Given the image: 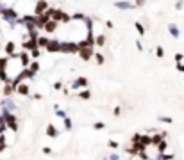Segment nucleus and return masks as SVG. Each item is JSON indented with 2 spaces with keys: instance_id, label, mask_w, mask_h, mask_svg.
I'll return each mask as SVG.
<instances>
[{
  "instance_id": "nucleus-5",
  "label": "nucleus",
  "mask_w": 184,
  "mask_h": 160,
  "mask_svg": "<svg viewBox=\"0 0 184 160\" xmlns=\"http://www.w3.org/2000/svg\"><path fill=\"white\" fill-rule=\"evenodd\" d=\"M48 52H61V43L59 41H50L48 46H47Z\"/></svg>"
},
{
  "instance_id": "nucleus-8",
  "label": "nucleus",
  "mask_w": 184,
  "mask_h": 160,
  "mask_svg": "<svg viewBox=\"0 0 184 160\" xmlns=\"http://www.w3.org/2000/svg\"><path fill=\"white\" fill-rule=\"evenodd\" d=\"M57 133H59V130H57L54 125H48L47 126V135L48 137H57Z\"/></svg>"
},
{
  "instance_id": "nucleus-21",
  "label": "nucleus",
  "mask_w": 184,
  "mask_h": 160,
  "mask_svg": "<svg viewBox=\"0 0 184 160\" xmlns=\"http://www.w3.org/2000/svg\"><path fill=\"white\" fill-rule=\"evenodd\" d=\"M134 27H136V30L139 32V34H145V29H143V25H141V23H136Z\"/></svg>"
},
{
  "instance_id": "nucleus-32",
  "label": "nucleus",
  "mask_w": 184,
  "mask_h": 160,
  "mask_svg": "<svg viewBox=\"0 0 184 160\" xmlns=\"http://www.w3.org/2000/svg\"><path fill=\"white\" fill-rule=\"evenodd\" d=\"M111 160H120V158H118V155H111Z\"/></svg>"
},
{
  "instance_id": "nucleus-22",
  "label": "nucleus",
  "mask_w": 184,
  "mask_h": 160,
  "mask_svg": "<svg viewBox=\"0 0 184 160\" xmlns=\"http://www.w3.org/2000/svg\"><path fill=\"white\" fill-rule=\"evenodd\" d=\"M156 55H157V57H163V55H165V50H163L161 46H157V50H156Z\"/></svg>"
},
{
  "instance_id": "nucleus-4",
  "label": "nucleus",
  "mask_w": 184,
  "mask_h": 160,
  "mask_svg": "<svg viewBox=\"0 0 184 160\" xmlns=\"http://www.w3.org/2000/svg\"><path fill=\"white\" fill-rule=\"evenodd\" d=\"M77 87H88V78H86V77L77 78V80L73 82V89H77Z\"/></svg>"
},
{
  "instance_id": "nucleus-27",
  "label": "nucleus",
  "mask_w": 184,
  "mask_h": 160,
  "mask_svg": "<svg viewBox=\"0 0 184 160\" xmlns=\"http://www.w3.org/2000/svg\"><path fill=\"white\" fill-rule=\"evenodd\" d=\"M159 121H161V123H172L170 117H159Z\"/></svg>"
},
{
  "instance_id": "nucleus-19",
  "label": "nucleus",
  "mask_w": 184,
  "mask_h": 160,
  "mask_svg": "<svg viewBox=\"0 0 184 160\" xmlns=\"http://www.w3.org/2000/svg\"><path fill=\"white\" fill-rule=\"evenodd\" d=\"M120 9H129V7H134V5H130V4H127V2H120V4H116Z\"/></svg>"
},
{
  "instance_id": "nucleus-26",
  "label": "nucleus",
  "mask_w": 184,
  "mask_h": 160,
  "mask_svg": "<svg viewBox=\"0 0 184 160\" xmlns=\"http://www.w3.org/2000/svg\"><path fill=\"white\" fill-rule=\"evenodd\" d=\"M56 112H57V116H59V117H63V119H65V117H66V114H65L63 110H59V109H56Z\"/></svg>"
},
{
  "instance_id": "nucleus-31",
  "label": "nucleus",
  "mask_w": 184,
  "mask_h": 160,
  "mask_svg": "<svg viewBox=\"0 0 184 160\" xmlns=\"http://www.w3.org/2000/svg\"><path fill=\"white\" fill-rule=\"evenodd\" d=\"M145 4V0H136V5H143Z\"/></svg>"
},
{
  "instance_id": "nucleus-6",
  "label": "nucleus",
  "mask_w": 184,
  "mask_h": 160,
  "mask_svg": "<svg viewBox=\"0 0 184 160\" xmlns=\"http://www.w3.org/2000/svg\"><path fill=\"white\" fill-rule=\"evenodd\" d=\"M57 25H59V21H56V20H50L48 23L45 25V32H54V30L57 29Z\"/></svg>"
},
{
  "instance_id": "nucleus-11",
  "label": "nucleus",
  "mask_w": 184,
  "mask_h": 160,
  "mask_svg": "<svg viewBox=\"0 0 184 160\" xmlns=\"http://www.w3.org/2000/svg\"><path fill=\"white\" fill-rule=\"evenodd\" d=\"M48 43H50V41H48L47 37H38V46H39V48H43V46L47 48V46H48Z\"/></svg>"
},
{
  "instance_id": "nucleus-2",
  "label": "nucleus",
  "mask_w": 184,
  "mask_h": 160,
  "mask_svg": "<svg viewBox=\"0 0 184 160\" xmlns=\"http://www.w3.org/2000/svg\"><path fill=\"white\" fill-rule=\"evenodd\" d=\"M47 11H48V4H47V0H39V2L36 4V9H34L36 16H41V14H45Z\"/></svg>"
},
{
  "instance_id": "nucleus-15",
  "label": "nucleus",
  "mask_w": 184,
  "mask_h": 160,
  "mask_svg": "<svg viewBox=\"0 0 184 160\" xmlns=\"http://www.w3.org/2000/svg\"><path fill=\"white\" fill-rule=\"evenodd\" d=\"M7 62H9V59H7V57H5V59H0V71H5Z\"/></svg>"
},
{
  "instance_id": "nucleus-25",
  "label": "nucleus",
  "mask_w": 184,
  "mask_h": 160,
  "mask_svg": "<svg viewBox=\"0 0 184 160\" xmlns=\"http://www.w3.org/2000/svg\"><path fill=\"white\" fill-rule=\"evenodd\" d=\"M30 53H32V57L36 59V57L39 55V50H38V48H32V50H30Z\"/></svg>"
},
{
  "instance_id": "nucleus-24",
  "label": "nucleus",
  "mask_w": 184,
  "mask_h": 160,
  "mask_svg": "<svg viewBox=\"0 0 184 160\" xmlns=\"http://www.w3.org/2000/svg\"><path fill=\"white\" fill-rule=\"evenodd\" d=\"M109 146L113 148V149H116V148H118V142H116V141H113V139H111V141H109Z\"/></svg>"
},
{
  "instance_id": "nucleus-18",
  "label": "nucleus",
  "mask_w": 184,
  "mask_h": 160,
  "mask_svg": "<svg viewBox=\"0 0 184 160\" xmlns=\"http://www.w3.org/2000/svg\"><path fill=\"white\" fill-rule=\"evenodd\" d=\"M104 126H106V125L102 123V121H97V123L93 125V128H95V130H104Z\"/></svg>"
},
{
  "instance_id": "nucleus-23",
  "label": "nucleus",
  "mask_w": 184,
  "mask_h": 160,
  "mask_svg": "<svg viewBox=\"0 0 184 160\" xmlns=\"http://www.w3.org/2000/svg\"><path fill=\"white\" fill-rule=\"evenodd\" d=\"M95 57H97V62L98 64H104V55H102V53H97Z\"/></svg>"
},
{
  "instance_id": "nucleus-30",
  "label": "nucleus",
  "mask_w": 184,
  "mask_h": 160,
  "mask_svg": "<svg viewBox=\"0 0 184 160\" xmlns=\"http://www.w3.org/2000/svg\"><path fill=\"white\" fill-rule=\"evenodd\" d=\"M177 69L179 71H184V64H177Z\"/></svg>"
},
{
  "instance_id": "nucleus-17",
  "label": "nucleus",
  "mask_w": 184,
  "mask_h": 160,
  "mask_svg": "<svg viewBox=\"0 0 184 160\" xmlns=\"http://www.w3.org/2000/svg\"><path fill=\"white\" fill-rule=\"evenodd\" d=\"M30 71H32V73H36L38 69H39V64L38 62H30V68H29Z\"/></svg>"
},
{
  "instance_id": "nucleus-16",
  "label": "nucleus",
  "mask_w": 184,
  "mask_h": 160,
  "mask_svg": "<svg viewBox=\"0 0 184 160\" xmlns=\"http://www.w3.org/2000/svg\"><path fill=\"white\" fill-rule=\"evenodd\" d=\"M65 128H66V130H71V119H70L68 116L65 117Z\"/></svg>"
},
{
  "instance_id": "nucleus-1",
  "label": "nucleus",
  "mask_w": 184,
  "mask_h": 160,
  "mask_svg": "<svg viewBox=\"0 0 184 160\" xmlns=\"http://www.w3.org/2000/svg\"><path fill=\"white\" fill-rule=\"evenodd\" d=\"M79 46H80V50H79L80 59H82V61H89V59H91V55H93V48L88 46V45H86V41H84V43H80Z\"/></svg>"
},
{
  "instance_id": "nucleus-14",
  "label": "nucleus",
  "mask_w": 184,
  "mask_h": 160,
  "mask_svg": "<svg viewBox=\"0 0 184 160\" xmlns=\"http://www.w3.org/2000/svg\"><path fill=\"white\" fill-rule=\"evenodd\" d=\"M168 29H170V32H172V36H173V37H179V29H177L175 25H170Z\"/></svg>"
},
{
  "instance_id": "nucleus-29",
  "label": "nucleus",
  "mask_w": 184,
  "mask_h": 160,
  "mask_svg": "<svg viewBox=\"0 0 184 160\" xmlns=\"http://www.w3.org/2000/svg\"><path fill=\"white\" fill-rule=\"evenodd\" d=\"M43 153H45V155H50V153H52V149H50L48 146H45V148H43Z\"/></svg>"
},
{
  "instance_id": "nucleus-9",
  "label": "nucleus",
  "mask_w": 184,
  "mask_h": 160,
  "mask_svg": "<svg viewBox=\"0 0 184 160\" xmlns=\"http://www.w3.org/2000/svg\"><path fill=\"white\" fill-rule=\"evenodd\" d=\"M14 91H16V89L13 87L11 84H5V85H4V96H11Z\"/></svg>"
},
{
  "instance_id": "nucleus-10",
  "label": "nucleus",
  "mask_w": 184,
  "mask_h": 160,
  "mask_svg": "<svg viewBox=\"0 0 184 160\" xmlns=\"http://www.w3.org/2000/svg\"><path fill=\"white\" fill-rule=\"evenodd\" d=\"M14 50H16V48H14V43H13V41H9L7 45H5V52H7V55H14Z\"/></svg>"
},
{
  "instance_id": "nucleus-3",
  "label": "nucleus",
  "mask_w": 184,
  "mask_h": 160,
  "mask_svg": "<svg viewBox=\"0 0 184 160\" xmlns=\"http://www.w3.org/2000/svg\"><path fill=\"white\" fill-rule=\"evenodd\" d=\"M4 117H5V123H7V126L11 128L13 132H16V130H18V123H16V117H14L13 114H5Z\"/></svg>"
},
{
  "instance_id": "nucleus-13",
  "label": "nucleus",
  "mask_w": 184,
  "mask_h": 160,
  "mask_svg": "<svg viewBox=\"0 0 184 160\" xmlns=\"http://www.w3.org/2000/svg\"><path fill=\"white\" fill-rule=\"evenodd\" d=\"M20 59H22V64L23 66H29V62H30V59H29V55L23 52V53H20Z\"/></svg>"
},
{
  "instance_id": "nucleus-12",
  "label": "nucleus",
  "mask_w": 184,
  "mask_h": 160,
  "mask_svg": "<svg viewBox=\"0 0 184 160\" xmlns=\"http://www.w3.org/2000/svg\"><path fill=\"white\" fill-rule=\"evenodd\" d=\"M79 98H80V100H89V98H91V93H89L88 89H84L82 93H79Z\"/></svg>"
},
{
  "instance_id": "nucleus-28",
  "label": "nucleus",
  "mask_w": 184,
  "mask_h": 160,
  "mask_svg": "<svg viewBox=\"0 0 184 160\" xmlns=\"http://www.w3.org/2000/svg\"><path fill=\"white\" fill-rule=\"evenodd\" d=\"M54 89H57V91L63 89V84H61V82H56V84H54Z\"/></svg>"
},
{
  "instance_id": "nucleus-20",
  "label": "nucleus",
  "mask_w": 184,
  "mask_h": 160,
  "mask_svg": "<svg viewBox=\"0 0 184 160\" xmlns=\"http://www.w3.org/2000/svg\"><path fill=\"white\" fill-rule=\"evenodd\" d=\"M104 43H106V37H104V36H98V37H97V46H102Z\"/></svg>"
},
{
  "instance_id": "nucleus-7",
  "label": "nucleus",
  "mask_w": 184,
  "mask_h": 160,
  "mask_svg": "<svg viewBox=\"0 0 184 160\" xmlns=\"http://www.w3.org/2000/svg\"><path fill=\"white\" fill-rule=\"evenodd\" d=\"M16 93L22 94V96H27V94H29V85H27V84H20L18 87H16Z\"/></svg>"
}]
</instances>
